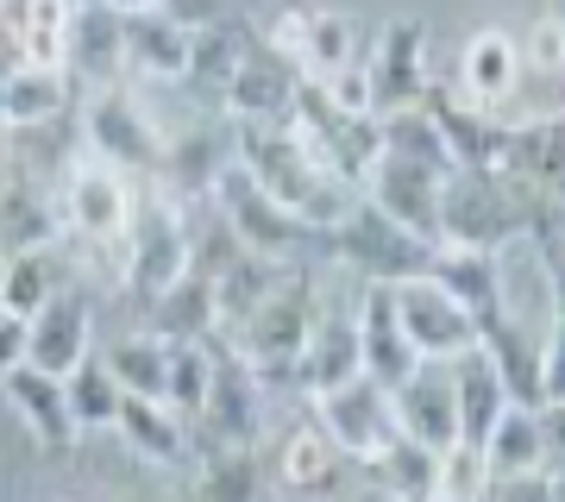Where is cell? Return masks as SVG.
<instances>
[{"instance_id": "cell-45", "label": "cell", "mask_w": 565, "mask_h": 502, "mask_svg": "<svg viewBox=\"0 0 565 502\" xmlns=\"http://www.w3.org/2000/svg\"><path fill=\"white\" fill-rule=\"evenodd\" d=\"M490 483L497 471H490L484 446H452L440 459V502H490Z\"/></svg>"}, {"instance_id": "cell-51", "label": "cell", "mask_w": 565, "mask_h": 502, "mask_svg": "<svg viewBox=\"0 0 565 502\" xmlns=\"http://www.w3.org/2000/svg\"><path fill=\"white\" fill-rule=\"evenodd\" d=\"M158 7L182 25V32H214V25L226 20V7H221V0H158Z\"/></svg>"}, {"instance_id": "cell-33", "label": "cell", "mask_w": 565, "mask_h": 502, "mask_svg": "<svg viewBox=\"0 0 565 502\" xmlns=\"http://www.w3.org/2000/svg\"><path fill=\"white\" fill-rule=\"evenodd\" d=\"M509 177H522L546 201H565V114L515 126V163H509Z\"/></svg>"}, {"instance_id": "cell-21", "label": "cell", "mask_w": 565, "mask_h": 502, "mask_svg": "<svg viewBox=\"0 0 565 502\" xmlns=\"http://www.w3.org/2000/svg\"><path fill=\"white\" fill-rule=\"evenodd\" d=\"M7 389V402H13V415L25 421V434L44 446V452H70L76 446V408H70V389H63V377H44L39 364H25V371H13V377L0 383Z\"/></svg>"}, {"instance_id": "cell-4", "label": "cell", "mask_w": 565, "mask_h": 502, "mask_svg": "<svg viewBox=\"0 0 565 502\" xmlns=\"http://www.w3.org/2000/svg\"><path fill=\"white\" fill-rule=\"evenodd\" d=\"M315 421L327 427V440L340 446L352 471H377L390 459V446L403 440L396 421V389H384L377 377H352L345 389L315 402Z\"/></svg>"}, {"instance_id": "cell-6", "label": "cell", "mask_w": 565, "mask_h": 502, "mask_svg": "<svg viewBox=\"0 0 565 502\" xmlns=\"http://www.w3.org/2000/svg\"><path fill=\"white\" fill-rule=\"evenodd\" d=\"M214 207H221V221L233 226V239L252 252V258H270V264H296V252L302 245H327L315 226H302L282 201H270L258 189V182L245 177L239 163L221 177V189H214Z\"/></svg>"}, {"instance_id": "cell-5", "label": "cell", "mask_w": 565, "mask_h": 502, "mask_svg": "<svg viewBox=\"0 0 565 502\" xmlns=\"http://www.w3.org/2000/svg\"><path fill=\"white\" fill-rule=\"evenodd\" d=\"M264 471H270V490L282 502H345V478H352V459L327 440V427L308 415V421H289L264 452Z\"/></svg>"}, {"instance_id": "cell-18", "label": "cell", "mask_w": 565, "mask_h": 502, "mask_svg": "<svg viewBox=\"0 0 565 502\" xmlns=\"http://www.w3.org/2000/svg\"><path fill=\"white\" fill-rule=\"evenodd\" d=\"M396 421H403V434L408 440H422L427 452H452V446H465L452 364H422V371L396 389Z\"/></svg>"}, {"instance_id": "cell-19", "label": "cell", "mask_w": 565, "mask_h": 502, "mask_svg": "<svg viewBox=\"0 0 565 502\" xmlns=\"http://www.w3.org/2000/svg\"><path fill=\"white\" fill-rule=\"evenodd\" d=\"M352 377H364V352H359V314H345V308H327L321 327H315V340H308L302 364H296V389L308 402L333 396L345 389Z\"/></svg>"}, {"instance_id": "cell-2", "label": "cell", "mask_w": 565, "mask_h": 502, "mask_svg": "<svg viewBox=\"0 0 565 502\" xmlns=\"http://www.w3.org/2000/svg\"><path fill=\"white\" fill-rule=\"evenodd\" d=\"M321 314H327L321 282L296 264V270H289V277L252 308V321L233 333V352L264 377V389H277V383L282 389H296V364H302V352H308V340H315Z\"/></svg>"}, {"instance_id": "cell-53", "label": "cell", "mask_w": 565, "mask_h": 502, "mask_svg": "<svg viewBox=\"0 0 565 502\" xmlns=\"http://www.w3.org/2000/svg\"><path fill=\"white\" fill-rule=\"evenodd\" d=\"M13 70H25V51H20V39H13V25H7V13H0V82L13 76Z\"/></svg>"}, {"instance_id": "cell-20", "label": "cell", "mask_w": 565, "mask_h": 502, "mask_svg": "<svg viewBox=\"0 0 565 502\" xmlns=\"http://www.w3.org/2000/svg\"><path fill=\"white\" fill-rule=\"evenodd\" d=\"M233 163H239L233 132L195 126V132H177V139H170L158 177L170 182V195H182V201H214V189H221V177L233 170Z\"/></svg>"}, {"instance_id": "cell-29", "label": "cell", "mask_w": 565, "mask_h": 502, "mask_svg": "<svg viewBox=\"0 0 565 502\" xmlns=\"http://www.w3.org/2000/svg\"><path fill=\"white\" fill-rule=\"evenodd\" d=\"M126 63V13L102 7V0H82L76 25H70V70L88 76L95 88H107V76Z\"/></svg>"}, {"instance_id": "cell-16", "label": "cell", "mask_w": 565, "mask_h": 502, "mask_svg": "<svg viewBox=\"0 0 565 502\" xmlns=\"http://www.w3.org/2000/svg\"><path fill=\"white\" fill-rule=\"evenodd\" d=\"M359 352H364V377H377L384 389H403L422 371V352L408 340L403 314H396V282H371L359 301Z\"/></svg>"}, {"instance_id": "cell-39", "label": "cell", "mask_w": 565, "mask_h": 502, "mask_svg": "<svg viewBox=\"0 0 565 502\" xmlns=\"http://www.w3.org/2000/svg\"><path fill=\"white\" fill-rule=\"evenodd\" d=\"M245 51H252V32H239V25H226V20L214 25V32H195V57H189V88L226 107V88H233V76H239Z\"/></svg>"}, {"instance_id": "cell-54", "label": "cell", "mask_w": 565, "mask_h": 502, "mask_svg": "<svg viewBox=\"0 0 565 502\" xmlns=\"http://www.w3.org/2000/svg\"><path fill=\"white\" fill-rule=\"evenodd\" d=\"M553 314L565 321V258H553Z\"/></svg>"}, {"instance_id": "cell-9", "label": "cell", "mask_w": 565, "mask_h": 502, "mask_svg": "<svg viewBox=\"0 0 565 502\" xmlns=\"http://www.w3.org/2000/svg\"><path fill=\"white\" fill-rule=\"evenodd\" d=\"M264 44L282 51L315 82L340 76L345 63H359V25H352V13H333V7H282L277 20L264 25Z\"/></svg>"}, {"instance_id": "cell-47", "label": "cell", "mask_w": 565, "mask_h": 502, "mask_svg": "<svg viewBox=\"0 0 565 502\" xmlns=\"http://www.w3.org/2000/svg\"><path fill=\"white\" fill-rule=\"evenodd\" d=\"M327 95H333V107L340 114H371L377 120V88H371V63H345L340 76H327Z\"/></svg>"}, {"instance_id": "cell-55", "label": "cell", "mask_w": 565, "mask_h": 502, "mask_svg": "<svg viewBox=\"0 0 565 502\" xmlns=\"http://www.w3.org/2000/svg\"><path fill=\"white\" fill-rule=\"evenodd\" d=\"M102 7H114V13H126V20H132V13H145V7H158V0H102Z\"/></svg>"}, {"instance_id": "cell-49", "label": "cell", "mask_w": 565, "mask_h": 502, "mask_svg": "<svg viewBox=\"0 0 565 502\" xmlns=\"http://www.w3.org/2000/svg\"><path fill=\"white\" fill-rule=\"evenodd\" d=\"M25 364H32V321L0 308V383L13 377V371H25Z\"/></svg>"}, {"instance_id": "cell-27", "label": "cell", "mask_w": 565, "mask_h": 502, "mask_svg": "<svg viewBox=\"0 0 565 502\" xmlns=\"http://www.w3.org/2000/svg\"><path fill=\"white\" fill-rule=\"evenodd\" d=\"M478 352L497 364L509 402L541 408V333H527V327H515L509 314H497V321L478 327Z\"/></svg>"}, {"instance_id": "cell-57", "label": "cell", "mask_w": 565, "mask_h": 502, "mask_svg": "<svg viewBox=\"0 0 565 502\" xmlns=\"http://www.w3.org/2000/svg\"><path fill=\"white\" fill-rule=\"evenodd\" d=\"M0 7H7V0H0Z\"/></svg>"}, {"instance_id": "cell-17", "label": "cell", "mask_w": 565, "mask_h": 502, "mask_svg": "<svg viewBox=\"0 0 565 502\" xmlns=\"http://www.w3.org/2000/svg\"><path fill=\"white\" fill-rule=\"evenodd\" d=\"M302 70L282 57V51H270V44L252 39V51H245L239 76H233V88H226V107H233V120L239 126H277L296 114V95H302Z\"/></svg>"}, {"instance_id": "cell-30", "label": "cell", "mask_w": 565, "mask_h": 502, "mask_svg": "<svg viewBox=\"0 0 565 502\" xmlns=\"http://www.w3.org/2000/svg\"><path fill=\"white\" fill-rule=\"evenodd\" d=\"M189 502H270V471L258 446H221L195 464V496Z\"/></svg>"}, {"instance_id": "cell-48", "label": "cell", "mask_w": 565, "mask_h": 502, "mask_svg": "<svg viewBox=\"0 0 565 502\" xmlns=\"http://www.w3.org/2000/svg\"><path fill=\"white\" fill-rule=\"evenodd\" d=\"M490 502H565V490H559L553 471H522V478L490 483Z\"/></svg>"}, {"instance_id": "cell-11", "label": "cell", "mask_w": 565, "mask_h": 502, "mask_svg": "<svg viewBox=\"0 0 565 502\" xmlns=\"http://www.w3.org/2000/svg\"><path fill=\"white\" fill-rule=\"evenodd\" d=\"M371 63V88H377V120L396 114V107H422L434 76H427V20L415 13H396V20L377 32V44L364 51Z\"/></svg>"}, {"instance_id": "cell-35", "label": "cell", "mask_w": 565, "mask_h": 502, "mask_svg": "<svg viewBox=\"0 0 565 502\" xmlns=\"http://www.w3.org/2000/svg\"><path fill=\"white\" fill-rule=\"evenodd\" d=\"M452 389H459L465 446H484L490 427L503 421V408H509V389H503V377H497V364H490L484 352H465V359L452 364Z\"/></svg>"}, {"instance_id": "cell-14", "label": "cell", "mask_w": 565, "mask_h": 502, "mask_svg": "<svg viewBox=\"0 0 565 502\" xmlns=\"http://www.w3.org/2000/svg\"><path fill=\"white\" fill-rule=\"evenodd\" d=\"M440 195H446L440 170H422V163L390 158V151L377 158V170H371V182H364V201H371L377 214H390L403 233L427 239V245H440Z\"/></svg>"}, {"instance_id": "cell-36", "label": "cell", "mask_w": 565, "mask_h": 502, "mask_svg": "<svg viewBox=\"0 0 565 502\" xmlns=\"http://www.w3.org/2000/svg\"><path fill=\"white\" fill-rule=\"evenodd\" d=\"M63 107H70V70L25 63L0 82V126H51Z\"/></svg>"}, {"instance_id": "cell-43", "label": "cell", "mask_w": 565, "mask_h": 502, "mask_svg": "<svg viewBox=\"0 0 565 502\" xmlns=\"http://www.w3.org/2000/svg\"><path fill=\"white\" fill-rule=\"evenodd\" d=\"M289 270H296V264H270V258H252V252H245V258L221 277V314H226L221 327H233V333H239V327L252 321V308H258V301L270 296Z\"/></svg>"}, {"instance_id": "cell-22", "label": "cell", "mask_w": 565, "mask_h": 502, "mask_svg": "<svg viewBox=\"0 0 565 502\" xmlns=\"http://www.w3.org/2000/svg\"><path fill=\"white\" fill-rule=\"evenodd\" d=\"M221 321H226L221 314V282L202 277V270H189L170 296H158L151 308H145V333L163 340V345H207Z\"/></svg>"}, {"instance_id": "cell-25", "label": "cell", "mask_w": 565, "mask_h": 502, "mask_svg": "<svg viewBox=\"0 0 565 502\" xmlns=\"http://www.w3.org/2000/svg\"><path fill=\"white\" fill-rule=\"evenodd\" d=\"M189 57H195V32H182L163 7H145L126 20V70L151 82H189Z\"/></svg>"}, {"instance_id": "cell-24", "label": "cell", "mask_w": 565, "mask_h": 502, "mask_svg": "<svg viewBox=\"0 0 565 502\" xmlns=\"http://www.w3.org/2000/svg\"><path fill=\"white\" fill-rule=\"evenodd\" d=\"M88 359H95V321H88V301L57 296L39 321H32V364H39L44 377H76Z\"/></svg>"}, {"instance_id": "cell-15", "label": "cell", "mask_w": 565, "mask_h": 502, "mask_svg": "<svg viewBox=\"0 0 565 502\" xmlns=\"http://www.w3.org/2000/svg\"><path fill=\"white\" fill-rule=\"evenodd\" d=\"M258 421H264V377L239 352H221L207 408L195 415V427L207 434V452H221V446H258Z\"/></svg>"}, {"instance_id": "cell-40", "label": "cell", "mask_w": 565, "mask_h": 502, "mask_svg": "<svg viewBox=\"0 0 565 502\" xmlns=\"http://www.w3.org/2000/svg\"><path fill=\"white\" fill-rule=\"evenodd\" d=\"M384 151H390V158L422 163V170H440V177H452V170H459V163H452V151H446L440 120H434L427 107H396V114H384Z\"/></svg>"}, {"instance_id": "cell-23", "label": "cell", "mask_w": 565, "mask_h": 502, "mask_svg": "<svg viewBox=\"0 0 565 502\" xmlns=\"http://www.w3.org/2000/svg\"><path fill=\"white\" fill-rule=\"evenodd\" d=\"M63 233V201L32 177H7L0 182V258L20 252H51Z\"/></svg>"}, {"instance_id": "cell-7", "label": "cell", "mask_w": 565, "mask_h": 502, "mask_svg": "<svg viewBox=\"0 0 565 502\" xmlns=\"http://www.w3.org/2000/svg\"><path fill=\"white\" fill-rule=\"evenodd\" d=\"M327 245H333V258L364 270L371 282H415V277L434 270V258H440V245L403 233V226L390 221V214H377L371 201H359V214H352L340 233H327Z\"/></svg>"}, {"instance_id": "cell-46", "label": "cell", "mask_w": 565, "mask_h": 502, "mask_svg": "<svg viewBox=\"0 0 565 502\" xmlns=\"http://www.w3.org/2000/svg\"><path fill=\"white\" fill-rule=\"evenodd\" d=\"M522 63H527V70H541V76H559V70H565V20H559V13H546V20L527 25Z\"/></svg>"}, {"instance_id": "cell-12", "label": "cell", "mask_w": 565, "mask_h": 502, "mask_svg": "<svg viewBox=\"0 0 565 502\" xmlns=\"http://www.w3.org/2000/svg\"><path fill=\"white\" fill-rule=\"evenodd\" d=\"M57 201H63V226L82 233V239H95V245H126V233L139 221L120 170H107V163H76L63 177Z\"/></svg>"}, {"instance_id": "cell-44", "label": "cell", "mask_w": 565, "mask_h": 502, "mask_svg": "<svg viewBox=\"0 0 565 502\" xmlns=\"http://www.w3.org/2000/svg\"><path fill=\"white\" fill-rule=\"evenodd\" d=\"M214 340L207 345H170V408H177L182 421L195 427V415L207 408V389H214Z\"/></svg>"}, {"instance_id": "cell-26", "label": "cell", "mask_w": 565, "mask_h": 502, "mask_svg": "<svg viewBox=\"0 0 565 502\" xmlns=\"http://www.w3.org/2000/svg\"><path fill=\"white\" fill-rule=\"evenodd\" d=\"M522 82V39H509L503 25H478L459 51V88L478 107L509 100V88Z\"/></svg>"}, {"instance_id": "cell-34", "label": "cell", "mask_w": 565, "mask_h": 502, "mask_svg": "<svg viewBox=\"0 0 565 502\" xmlns=\"http://www.w3.org/2000/svg\"><path fill=\"white\" fill-rule=\"evenodd\" d=\"M120 434L126 446L151 464H182L189 459V421H182L170 402H145V396H126L120 402Z\"/></svg>"}, {"instance_id": "cell-8", "label": "cell", "mask_w": 565, "mask_h": 502, "mask_svg": "<svg viewBox=\"0 0 565 502\" xmlns=\"http://www.w3.org/2000/svg\"><path fill=\"white\" fill-rule=\"evenodd\" d=\"M82 132H88V145L107 170H163V151H170L158 120L126 88H95L88 107H82Z\"/></svg>"}, {"instance_id": "cell-37", "label": "cell", "mask_w": 565, "mask_h": 502, "mask_svg": "<svg viewBox=\"0 0 565 502\" xmlns=\"http://www.w3.org/2000/svg\"><path fill=\"white\" fill-rule=\"evenodd\" d=\"M102 359L126 396L170 402V345L163 340H151V333H120L114 345H102Z\"/></svg>"}, {"instance_id": "cell-50", "label": "cell", "mask_w": 565, "mask_h": 502, "mask_svg": "<svg viewBox=\"0 0 565 502\" xmlns=\"http://www.w3.org/2000/svg\"><path fill=\"white\" fill-rule=\"evenodd\" d=\"M541 402H565V321H553L541 340Z\"/></svg>"}, {"instance_id": "cell-31", "label": "cell", "mask_w": 565, "mask_h": 502, "mask_svg": "<svg viewBox=\"0 0 565 502\" xmlns=\"http://www.w3.org/2000/svg\"><path fill=\"white\" fill-rule=\"evenodd\" d=\"M427 277L440 282L452 301H465V308L478 314V327L503 314V270H497V252H446L440 245V258H434Z\"/></svg>"}, {"instance_id": "cell-32", "label": "cell", "mask_w": 565, "mask_h": 502, "mask_svg": "<svg viewBox=\"0 0 565 502\" xmlns=\"http://www.w3.org/2000/svg\"><path fill=\"white\" fill-rule=\"evenodd\" d=\"M57 296H70V289H63V252H57V245H51V252L0 258V308H7V314L39 321Z\"/></svg>"}, {"instance_id": "cell-10", "label": "cell", "mask_w": 565, "mask_h": 502, "mask_svg": "<svg viewBox=\"0 0 565 502\" xmlns=\"http://www.w3.org/2000/svg\"><path fill=\"white\" fill-rule=\"evenodd\" d=\"M396 314H403L408 340L427 364H459L465 352H478V314L446 296L434 277L396 282Z\"/></svg>"}, {"instance_id": "cell-42", "label": "cell", "mask_w": 565, "mask_h": 502, "mask_svg": "<svg viewBox=\"0 0 565 502\" xmlns=\"http://www.w3.org/2000/svg\"><path fill=\"white\" fill-rule=\"evenodd\" d=\"M63 389H70V408H76V427H82V434H95V427H120L126 389L114 383V371H107L102 352L82 364L76 377H63Z\"/></svg>"}, {"instance_id": "cell-1", "label": "cell", "mask_w": 565, "mask_h": 502, "mask_svg": "<svg viewBox=\"0 0 565 502\" xmlns=\"http://www.w3.org/2000/svg\"><path fill=\"white\" fill-rule=\"evenodd\" d=\"M233 145H239V170H245V177L258 182L270 201H282L302 226H315L321 239H327V233H340V226L359 214L364 189H352L340 170H327L289 120H277V126H239Z\"/></svg>"}, {"instance_id": "cell-58", "label": "cell", "mask_w": 565, "mask_h": 502, "mask_svg": "<svg viewBox=\"0 0 565 502\" xmlns=\"http://www.w3.org/2000/svg\"><path fill=\"white\" fill-rule=\"evenodd\" d=\"M559 7H565V0H559Z\"/></svg>"}, {"instance_id": "cell-38", "label": "cell", "mask_w": 565, "mask_h": 502, "mask_svg": "<svg viewBox=\"0 0 565 502\" xmlns=\"http://www.w3.org/2000/svg\"><path fill=\"white\" fill-rule=\"evenodd\" d=\"M484 459L497 478H522V471H546V440H541V408H522L509 402L503 421L490 427Z\"/></svg>"}, {"instance_id": "cell-52", "label": "cell", "mask_w": 565, "mask_h": 502, "mask_svg": "<svg viewBox=\"0 0 565 502\" xmlns=\"http://www.w3.org/2000/svg\"><path fill=\"white\" fill-rule=\"evenodd\" d=\"M541 440L546 464H565V402H541Z\"/></svg>"}, {"instance_id": "cell-28", "label": "cell", "mask_w": 565, "mask_h": 502, "mask_svg": "<svg viewBox=\"0 0 565 502\" xmlns=\"http://www.w3.org/2000/svg\"><path fill=\"white\" fill-rule=\"evenodd\" d=\"M76 7L82 0H7L0 13L13 25L25 63H39V70H70V25H76Z\"/></svg>"}, {"instance_id": "cell-13", "label": "cell", "mask_w": 565, "mask_h": 502, "mask_svg": "<svg viewBox=\"0 0 565 502\" xmlns=\"http://www.w3.org/2000/svg\"><path fill=\"white\" fill-rule=\"evenodd\" d=\"M422 107L440 120L446 151H452V163H459V170H497V177H509V163H515V126L497 120V107L452 100L446 88H427Z\"/></svg>"}, {"instance_id": "cell-41", "label": "cell", "mask_w": 565, "mask_h": 502, "mask_svg": "<svg viewBox=\"0 0 565 502\" xmlns=\"http://www.w3.org/2000/svg\"><path fill=\"white\" fill-rule=\"evenodd\" d=\"M440 459L446 452H427L422 440H408L403 434L371 478H377V490H390L396 502H440Z\"/></svg>"}, {"instance_id": "cell-56", "label": "cell", "mask_w": 565, "mask_h": 502, "mask_svg": "<svg viewBox=\"0 0 565 502\" xmlns=\"http://www.w3.org/2000/svg\"><path fill=\"white\" fill-rule=\"evenodd\" d=\"M345 502H396V496H390V490H352Z\"/></svg>"}, {"instance_id": "cell-3", "label": "cell", "mask_w": 565, "mask_h": 502, "mask_svg": "<svg viewBox=\"0 0 565 502\" xmlns=\"http://www.w3.org/2000/svg\"><path fill=\"white\" fill-rule=\"evenodd\" d=\"M189 270H195V239H189V221H182L177 195L145 201L132 233H126V252H120L126 301H132V308H151V301L170 296Z\"/></svg>"}]
</instances>
